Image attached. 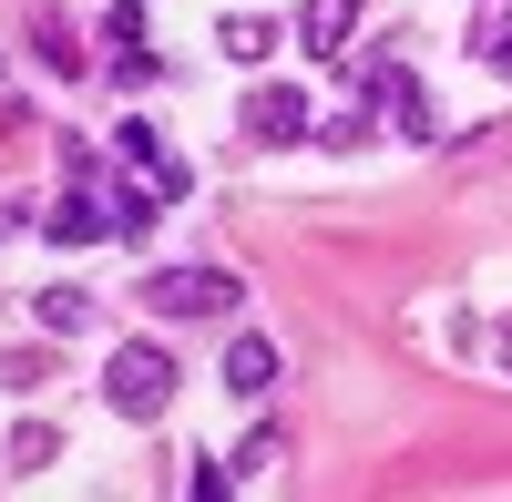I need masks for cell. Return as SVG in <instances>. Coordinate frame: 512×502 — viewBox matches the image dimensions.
<instances>
[{"mask_svg":"<svg viewBox=\"0 0 512 502\" xmlns=\"http://www.w3.org/2000/svg\"><path fill=\"white\" fill-rule=\"evenodd\" d=\"M103 400L123 421H164V400H175V359L154 339H113V369H103Z\"/></svg>","mask_w":512,"mask_h":502,"instance_id":"obj_1","label":"cell"},{"mask_svg":"<svg viewBox=\"0 0 512 502\" xmlns=\"http://www.w3.org/2000/svg\"><path fill=\"white\" fill-rule=\"evenodd\" d=\"M144 308L154 318H236L246 287L226 267H164V277H144Z\"/></svg>","mask_w":512,"mask_h":502,"instance_id":"obj_2","label":"cell"},{"mask_svg":"<svg viewBox=\"0 0 512 502\" xmlns=\"http://www.w3.org/2000/svg\"><path fill=\"white\" fill-rule=\"evenodd\" d=\"M113 164H123V175H144L164 205H185V195H195V164H185L175 144H164L154 123H113Z\"/></svg>","mask_w":512,"mask_h":502,"instance_id":"obj_3","label":"cell"},{"mask_svg":"<svg viewBox=\"0 0 512 502\" xmlns=\"http://www.w3.org/2000/svg\"><path fill=\"white\" fill-rule=\"evenodd\" d=\"M246 144H308V93L297 82H256L246 93Z\"/></svg>","mask_w":512,"mask_h":502,"instance_id":"obj_4","label":"cell"},{"mask_svg":"<svg viewBox=\"0 0 512 502\" xmlns=\"http://www.w3.org/2000/svg\"><path fill=\"white\" fill-rule=\"evenodd\" d=\"M216 380H226L236 400H267V390H277V339H256V328H236V339H226V369H216Z\"/></svg>","mask_w":512,"mask_h":502,"instance_id":"obj_5","label":"cell"},{"mask_svg":"<svg viewBox=\"0 0 512 502\" xmlns=\"http://www.w3.org/2000/svg\"><path fill=\"white\" fill-rule=\"evenodd\" d=\"M103 52H113V82H154V41H144V11H134V0H113Z\"/></svg>","mask_w":512,"mask_h":502,"instance_id":"obj_6","label":"cell"},{"mask_svg":"<svg viewBox=\"0 0 512 502\" xmlns=\"http://www.w3.org/2000/svg\"><path fill=\"white\" fill-rule=\"evenodd\" d=\"M349 21H359V0H308V11H297V41H308L318 62H349Z\"/></svg>","mask_w":512,"mask_h":502,"instance_id":"obj_7","label":"cell"},{"mask_svg":"<svg viewBox=\"0 0 512 502\" xmlns=\"http://www.w3.org/2000/svg\"><path fill=\"white\" fill-rule=\"evenodd\" d=\"M216 41H226V62H267V52H277V31L256 21V11H226V21H216Z\"/></svg>","mask_w":512,"mask_h":502,"instance_id":"obj_8","label":"cell"},{"mask_svg":"<svg viewBox=\"0 0 512 502\" xmlns=\"http://www.w3.org/2000/svg\"><path fill=\"white\" fill-rule=\"evenodd\" d=\"M277 462H287V431H246V451H236L226 472H236V482H267Z\"/></svg>","mask_w":512,"mask_h":502,"instance_id":"obj_9","label":"cell"},{"mask_svg":"<svg viewBox=\"0 0 512 502\" xmlns=\"http://www.w3.org/2000/svg\"><path fill=\"white\" fill-rule=\"evenodd\" d=\"M41 328H62V339L93 328V298H82V287H41Z\"/></svg>","mask_w":512,"mask_h":502,"instance_id":"obj_10","label":"cell"},{"mask_svg":"<svg viewBox=\"0 0 512 502\" xmlns=\"http://www.w3.org/2000/svg\"><path fill=\"white\" fill-rule=\"evenodd\" d=\"M52 451H62V431H52V421H21V431H11V472H41Z\"/></svg>","mask_w":512,"mask_h":502,"instance_id":"obj_11","label":"cell"},{"mask_svg":"<svg viewBox=\"0 0 512 502\" xmlns=\"http://www.w3.org/2000/svg\"><path fill=\"white\" fill-rule=\"evenodd\" d=\"M502 41H512V0H482V11H472V52L492 62V52H502Z\"/></svg>","mask_w":512,"mask_h":502,"instance_id":"obj_12","label":"cell"},{"mask_svg":"<svg viewBox=\"0 0 512 502\" xmlns=\"http://www.w3.org/2000/svg\"><path fill=\"white\" fill-rule=\"evenodd\" d=\"M492 72H502V82H512V41H502V52H492Z\"/></svg>","mask_w":512,"mask_h":502,"instance_id":"obj_13","label":"cell"},{"mask_svg":"<svg viewBox=\"0 0 512 502\" xmlns=\"http://www.w3.org/2000/svg\"><path fill=\"white\" fill-rule=\"evenodd\" d=\"M502 369H512V318H502Z\"/></svg>","mask_w":512,"mask_h":502,"instance_id":"obj_14","label":"cell"}]
</instances>
